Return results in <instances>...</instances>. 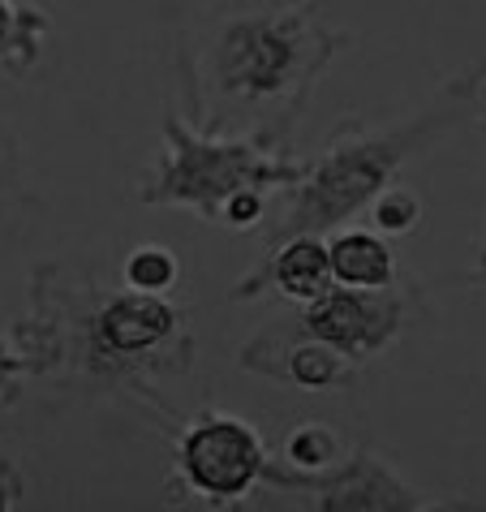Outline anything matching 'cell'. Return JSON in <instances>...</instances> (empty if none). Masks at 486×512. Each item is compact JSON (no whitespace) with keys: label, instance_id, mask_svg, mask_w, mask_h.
Wrapping results in <instances>:
<instances>
[{"label":"cell","instance_id":"obj_5","mask_svg":"<svg viewBox=\"0 0 486 512\" xmlns=\"http://www.w3.org/2000/svg\"><path fill=\"white\" fill-rule=\"evenodd\" d=\"M177 487L207 508H233L250 500L267 482L271 452L259 426L228 414V409H203L173 435Z\"/></svg>","mask_w":486,"mask_h":512},{"label":"cell","instance_id":"obj_3","mask_svg":"<svg viewBox=\"0 0 486 512\" xmlns=\"http://www.w3.org/2000/svg\"><path fill=\"white\" fill-rule=\"evenodd\" d=\"M482 74L486 69L448 78L418 112L383 125V130L349 121L314 160H306V177L293 186L289 207L271 224V241L297 233L327 237L345 229L349 220H357L383 190L396 186L400 168L426 155L456 125L478 117Z\"/></svg>","mask_w":486,"mask_h":512},{"label":"cell","instance_id":"obj_11","mask_svg":"<svg viewBox=\"0 0 486 512\" xmlns=\"http://www.w3.org/2000/svg\"><path fill=\"white\" fill-rule=\"evenodd\" d=\"M48 31V9L31 5V0H0V69L13 78L31 74L39 56H44Z\"/></svg>","mask_w":486,"mask_h":512},{"label":"cell","instance_id":"obj_12","mask_svg":"<svg viewBox=\"0 0 486 512\" xmlns=\"http://www.w3.org/2000/svg\"><path fill=\"white\" fill-rule=\"evenodd\" d=\"M280 452H284V465L297 469V474H319V469H332L349 448L327 422H297L284 435Z\"/></svg>","mask_w":486,"mask_h":512},{"label":"cell","instance_id":"obj_13","mask_svg":"<svg viewBox=\"0 0 486 512\" xmlns=\"http://www.w3.org/2000/svg\"><path fill=\"white\" fill-rule=\"evenodd\" d=\"M177 280H181V259L168 246H155V241L134 246L121 263V284H130L138 293H173Z\"/></svg>","mask_w":486,"mask_h":512},{"label":"cell","instance_id":"obj_18","mask_svg":"<svg viewBox=\"0 0 486 512\" xmlns=\"http://www.w3.org/2000/svg\"><path fill=\"white\" fill-rule=\"evenodd\" d=\"M478 117L486 121V74H482V91H478ZM478 280H486V233H482V250H478Z\"/></svg>","mask_w":486,"mask_h":512},{"label":"cell","instance_id":"obj_8","mask_svg":"<svg viewBox=\"0 0 486 512\" xmlns=\"http://www.w3.org/2000/svg\"><path fill=\"white\" fill-rule=\"evenodd\" d=\"M241 366L254 375L280 379L302 392H340L353 379L357 366L340 349L323 345L310 336H289V332H263L241 349Z\"/></svg>","mask_w":486,"mask_h":512},{"label":"cell","instance_id":"obj_7","mask_svg":"<svg viewBox=\"0 0 486 512\" xmlns=\"http://www.w3.org/2000/svg\"><path fill=\"white\" fill-rule=\"evenodd\" d=\"M267 487L306 495L302 508H319V512H426V508H443V500H431V495L413 491L409 482L383 457H375L370 448H349L332 469H319V474H297V469H289L284 461H271Z\"/></svg>","mask_w":486,"mask_h":512},{"label":"cell","instance_id":"obj_6","mask_svg":"<svg viewBox=\"0 0 486 512\" xmlns=\"http://www.w3.org/2000/svg\"><path fill=\"white\" fill-rule=\"evenodd\" d=\"M413 306H418V293H413V284H400V280L388 284V289H345V284H332L327 293H319L314 302L297 310L280 332L323 340V345L345 353L353 366H366L405 336V327L413 323Z\"/></svg>","mask_w":486,"mask_h":512},{"label":"cell","instance_id":"obj_15","mask_svg":"<svg viewBox=\"0 0 486 512\" xmlns=\"http://www.w3.org/2000/svg\"><path fill=\"white\" fill-rule=\"evenodd\" d=\"M267 190H241L233 194L228 203L220 207V216L216 224H224V229H237V233H246V229H259V224L267 220Z\"/></svg>","mask_w":486,"mask_h":512},{"label":"cell","instance_id":"obj_9","mask_svg":"<svg viewBox=\"0 0 486 512\" xmlns=\"http://www.w3.org/2000/svg\"><path fill=\"white\" fill-rule=\"evenodd\" d=\"M332 289V259H327V237L297 233L271 241L267 259L254 267L250 276H241L233 284V302H254L263 293H280L284 302L306 306L319 293Z\"/></svg>","mask_w":486,"mask_h":512},{"label":"cell","instance_id":"obj_2","mask_svg":"<svg viewBox=\"0 0 486 512\" xmlns=\"http://www.w3.org/2000/svg\"><path fill=\"white\" fill-rule=\"evenodd\" d=\"M35 315L22 327V349L35 358V375H69L99 392H125L160 405L155 383L181 375L194 358L190 315L168 293L74 289V280H31Z\"/></svg>","mask_w":486,"mask_h":512},{"label":"cell","instance_id":"obj_14","mask_svg":"<svg viewBox=\"0 0 486 512\" xmlns=\"http://www.w3.org/2000/svg\"><path fill=\"white\" fill-rule=\"evenodd\" d=\"M366 216L383 237H405L422 224V198L413 190H405V186H388L375 203L366 207Z\"/></svg>","mask_w":486,"mask_h":512},{"label":"cell","instance_id":"obj_1","mask_svg":"<svg viewBox=\"0 0 486 512\" xmlns=\"http://www.w3.org/2000/svg\"><path fill=\"white\" fill-rule=\"evenodd\" d=\"M345 44L349 35L332 31L314 0H207L177 48L185 117L289 147L314 82Z\"/></svg>","mask_w":486,"mask_h":512},{"label":"cell","instance_id":"obj_4","mask_svg":"<svg viewBox=\"0 0 486 512\" xmlns=\"http://www.w3.org/2000/svg\"><path fill=\"white\" fill-rule=\"evenodd\" d=\"M306 177V160H293L284 142L259 134L203 130L168 104L160 121V155L138 181V203L181 207L216 224L220 207L241 190H293Z\"/></svg>","mask_w":486,"mask_h":512},{"label":"cell","instance_id":"obj_17","mask_svg":"<svg viewBox=\"0 0 486 512\" xmlns=\"http://www.w3.org/2000/svg\"><path fill=\"white\" fill-rule=\"evenodd\" d=\"M13 186H18V160H13V142L0 130V198H5Z\"/></svg>","mask_w":486,"mask_h":512},{"label":"cell","instance_id":"obj_10","mask_svg":"<svg viewBox=\"0 0 486 512\" xmlns=\"http://www.w3.org/2000/svg\"><path fill=\"white\" fill-rule=\"evenodd\" d=\"M327 259H332V284H345V289H388L400 280L396 250L379 229L327 233Z\"/></svg>","mask_w":486,"mask_h":512},{"label":"cell","instance_id":"obj_16","mask_svg":"<svg viewBox=\"0 0 486 512\" xmlns=\"http://www.w3.org/2000/svg\"><path fill=\"white\" fill-rule=\"evenodd\" d=\"M26 375H35V358L26 349H13L0 340V405L13 401V392L22 388Z\"/></svg>","mask_w":486,"mask_h":512}]
</instances>
